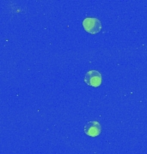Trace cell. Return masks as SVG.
<instances>
[{
  "label": "cell",
  "instance_id": "6da1fadb",
  "mask_svg": "<svg viewBox=\"0 0 147 154\" xmlns=\"http://www.w3.org/2000/svg\"><path fill=\"white\" fill-rule=\"evenodd\" d=\"M83 26L85 31L90 33H97L102 29V23L95 17H87L83 21Z\"/></svg>",
  "mask_w": 147,
  "mask_h": 154
},
{
  "label": "cell",
  "instance_id": "7a4b0ae2",
  "mask_svg": "<svg viewBox=\"0 0 147 154\" xmlns=\"http://www.w3.org/2000/svg\"><path fill=\"white\" fill-rule=\"evenodd\" d=\"M84 82L87 83L89 86L91 87H99L102 83V75L100 72L96 70H90L85 74Z\"/></svg>",
  "mask_w": 147,
  "mask_h": 154
},
{
  "label": "cell",
  "instance_id": "3957f363",
  "mask_svg": "<svg viewBox=\"0 0 147 154\" xmlns=\"http://www.w3.org/2000/svg\"><path fill=\"white\" fill-rule=\"evenodd\" d=\"M101 124L98 122H90L84 127V133L90 137H96L101 134Z\"/></svg>",
  "mask_w": 147,
  "mask_h": 154
}]
</instances>
